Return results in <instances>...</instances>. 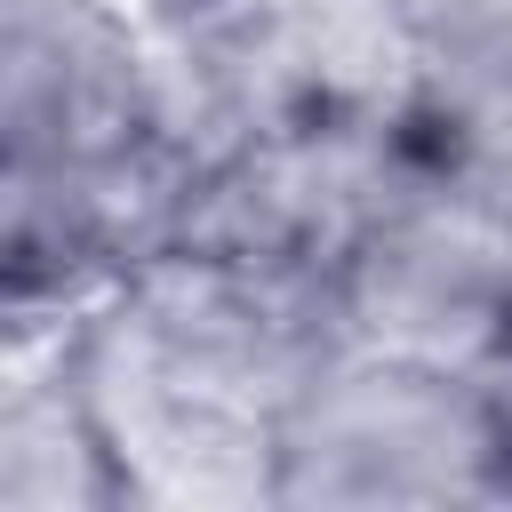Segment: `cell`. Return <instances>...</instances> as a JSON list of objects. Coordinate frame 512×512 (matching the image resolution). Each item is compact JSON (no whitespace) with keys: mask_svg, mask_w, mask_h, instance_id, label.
I'll list each match as a JSON object with an SVG mask.
<instances>
[{"mask_svg":"<svg viewBox=\"0 0 512 512\" xmlns=\"http://www.w3.org/2000/svg\"><path fill=\"white\" fill-rule=\"evenodd\" d=\"M336 336L320 272L216 240L144 248L64 344L120 504H280V424Z\"/></svg>","mask_w":512,"mask_h":512,"instance_id":"cell-1","label":"cell"},{"mask_svg":"<svg viewBox=\"0 0 512 512\" xmlns=\"http://www.w3.org/2000/svg\"><path fill=\"white\" fill-rule=\"evenodd\" d=\"M288 512L512 504V384L336 336L280 424Z\"/></svg>","mask_w":512,"mask_h":512,"instance_id":"cell-2","label":"cell"},{"mask_svg":"<svg viewBox=\"0 0 512 512\" xmlns=\"http://www.w3.org/2000/svg\"><path fill=\"white\" fill-rule=\"evenodd\" d=\"M0 128H8V256L112 248L128 184L144 176L152 88L128 24L104 0H8L0 32Z\"/></svg>","mask_w":512,"mask_h":512,"instance_id":"cell-3","label":"cell"},{"mask_svg":"<svg viewBox=\"0 0 512 512\" xmlns=\"http://www.w3.org/2000/svg\"><path fill=\"white\" fill-rule=\"evenodd\" d=\"M328 304L352 344L512 384V216L400 136L392 176L336 248Z\"/></svg>","mask_w":512,"mask_h":512,"instance_id":"cell-4","label":"cell"},{"mask_svg":"<svg viewBox=\"0 0 512 512\" xmlns=\"http://www.w3.org/2000/svg\"><path fill=\"white\" fill-rule=\"evenodd\" d=\"M0 504L8 512H104V504H120V472L104 456V432H96L64 352H56V376L8 392V416H0Z\"/></svg>","mask_w":512,"mask_h":512,"instance_id":"cell-5","label":"cell"},{"mask_svg":"<svg viewBox=\"0 0 512 512\" xmlns=\"http://www.w3.org/2000/svg\"><path fill=\"white\" fill-rule=\"evenodd\" d=\"M408 152H424L432 168H448L512 216V32H488L424 64Z\"/></svg>","mask_w":512,"mask_h":512,"instance_id":"cell-6","label":"cell"},{"mask_svg":"<svg viewBox=\"0 0 512 512\" xmlns=\"http://www.w3.org/2000/svg\"><path fill=\"white\" fill-rule=\"evenodd\" d=\"M384 8H392V24L408 32L416 64H432V56H448V48H472V40H488V32H512V0H384Z\"/></svg>","mask_w":512,"mask_h":512,"instance_id":"cell-7","label":"cell"}]
</instances>
